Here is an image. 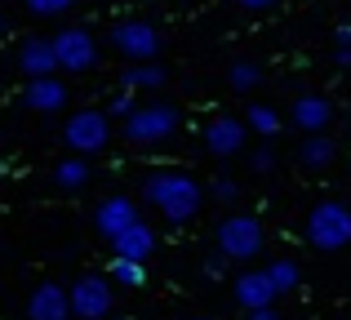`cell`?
<instances>
[{"instance_id":"obj_1","label":"cell","mask_w":351,"mask_h":320,"mask_svg":"<svg viewBox=\"0 0 351 320\" xmlns=\"http://www.w3.org/2000/svg\"><path fill=\"white\" fill-rule=\"evenodd\" d=\"M143 200L165 218V223L187 227V223L200 218L209 191H205V182H200L196 173H187V169H152L143 178Z\"/></svg>"},{"instance_id":"obj_2","label":"cell","mask_w":351,"mask_h":320,"mask_svg":"<svg viewBox=\"0 0 351 320\" xmlns=\"http://www.w3.org/2000/svg\"><path fill=\"white\" fill-rule=\"evenodd\" d=\"M307 245L320 254H338L351 245V205L343 200H320V205L307 209Z\"/></svg>"},{"instance_id":"obj_3","label":"cell","mask_w":351,"mask_h":320,"mask_svg":"<svg viewBox=\"0 0 351 320\" xmlns=\"http://www.w3.org/2000/svg\"><path fill=\"white\" fill-rule=\"evenodd\" d=\"M107 40H112V49L129 62H156L160 49H165V36L152 18H116Z\"/></svg>"},{"instance_id":"obj_4","label":"cell","mask_w":351,"mask_h":320,"mask_svg":"<svg viewBox=\"0 0 351 320\" xmlns=\"http://www.w3.org/2000/svg\"><path fill=\"white\" fill-rule=\"evenodd\" d=\"M62 143L71 147V156H98L112 143V116L103 107H80L62 125Z\"/></svg>"},{"instance_id":"obj_5","label":"cell","mask_w":351,"mask_h":320,"mask_svg":"<svg viewBox=\"0 0 351 320\" xmlns=\"http://www.w3.org/2000/svg\"><path fill=\"white\" fill-rule=\"evenodd\" d=\"M214 241H218V249H223L232 262L258 258V254H263V245H267L263 218H254V214H227L223 223L214 227Z\"/></svg>"},{"instance_id":"obj_6","label":"cell","mask_w":351,"mask_h":320,"mask_svg":"<svg viewBox=\"0 0 351 320\" xmlns=\"http://www.w3.org/2000/svg\"><path fill=\"white\" fill-rule=\"evenodd\" d=\"M178 125H182V116H178L173 103H143L125 121V138L134 143V147H160L165 138L178 134Z\"/></svg>"},{"instance_id":"obj_7","label":"cell","mask_w":351,"mask_h":320,"mask_svg":"<svg viewBox=\"0 0 351 320\" xmlns=\"http://www.w3.org/2000/svg\"><path fill=\"white\" fill-rule=\"evenodd\" d=\"M53 53H58V71H67V76H85V71H94L98 58H103L98 36L89 32L85 23L62 27V32L53 36Z\"/></svg>"},{"instance_id":"obj_8","label":"cell","mask_w":351,"mask_h":320,"mask_svg":"<svg viewBox=\"0 0 351 320\" xmlns=\"http://www.w3.org/2000/svg\"><path fill=\"white\" fill-rule=\"evenodd\" d=\"M116 294H112V276H98V271H85L71 285V312L80 320H112Z\"/></svg>"},{"instance_id":"obj_9","label":"cell","mask_w":351,"mask_h":320,"mask_svg":"<svg viewBox=\"0 0 351 320\" xmlns=\"http://www.w3.org/2000/svg\"><path fill=\"white\" fill-rule=\"evenodd\" d=\"M134 223H138V200L134 196H107V200H98V209H94V232L103 236L107 245H112L120 232H129Z\"/></svg>"},{"instance_id":"obj_10","label":"cell","mask_w":351,"mask_h":320,"mask_svg":"<svg viewBox=\"0 0 351 320\" xmlns=\"http://www.w3.org/2000/svg\"><path fill=\"white\" fill-rule=\"evenodd\" d=\"M71 289L58 285V280H45V285L32 289L27 298V320H71Z\"/></svg>"},{"instance_id":"obj_11","label":"cell","mask_w":351,"mask_h":320,"mask_svg":"<svg viewBox=\"0 0 351 320\" xmlns=\"http://www.w3.org/2000/svg\"><path fill=\"white\" fill-rule=\"evenodd\" d=\"M245 143H249L245 116H214V121L205 125V147L214 151V156H240Z\"/></svg>"},{"instance_id":"obj_12","label":"cell","mask_w":351,"mask_h":320,"mask_svg":"<svg viewBox=\"0 0 351 320\" xmlns=\"http://www.w3.org/2000/svg\"><path fill=\"white\" fill-rule=\"evenodd\" d=\"M232 294H236V303H240V312H254V307H276V285H271V276H267V267H249V271H240V276L232 280Z\"/></svg>"},{"instance_id":"obj_13","label":"cell","mask_w":351,"mask_h":320,"mask_svg":"<svg viewBox=\"0 0 351 320\" xmlns=\"http://www.w3.org/2000/svg\"><path fill=\"white\" fill-rule=\"evenodd\" d=\"M18 71L27 80L36 76H58V53H53V36H27L18 45Z\"/></svg>"},{"instance_id":"obj_14","label":"cell","mask_w":351,"mask_h":320,"mask_svg":"<svg viewBox=\"0 0 351 320\" xmlns=\"http://www.w3.org/2000/svg\"><path fill=\"white\" fill-rule=\"evenodd\" d=\"M23 107L36 116H53L67 107V85H62L58 76H36L23 85Z\"/></svg>"},{"instance_id":"obj_15","label":"cell","mask_w":351,"mask_h":320,"mask_svg":"<svg viewBox=\"0 0 351 320\" xmlns=\"http://www.w3.org/2000/svg\"><path fill=\"white\" fill-rule=\"evenodd\" d=\"M289 121L298 125L302 134H325L334 125V103L325 94H298L289 107Z\"/></svg>"},{"instance_id":"obj_16","label":"cell","mask_w":351,"mask_h":320,"mask_svg":"<svg viewBox=\"0 0 351 320\" xmlns=\"http://www.w3.org/2000/svg\"><path fill=\"white\" fill-rule=\"evenodd\" d=\"M112 254L116 258H134V262H147L156 254V232L152 227L143 223V218H138L134 227H129V232H120L116 241H112Z\"/></svg>"},{"instance_id":"obj_17","label":"cell","mask_w":351,"mask_h":320,"mask_svg":"<svg viewBox=\"0 0 351 320\" xmlns=\"http://www.w3.org/2000/svg\"><path fill=\"white\" fill-rule=\"evenodd\" d=\"M334 156H338V147H334V138H329V134H307V138H302V147H298V164L307 173H325L329 164H334Z\"/></svg>"},{"instance_id":"obj_18","label":"cell","mask_w":351,"mask_h":320,"mask_svg":"<svg viewBox=\"0 0 351 320\" xmlns=\"http://www.w3.org/2000/svg\"><path fill=\"white\" fill-rule=\"evenodd\" d=\"M165 80H169V76H165L160 62H129V67L120 71V85L134 89V94H138V89H165Z\"/></svg>"},{"instance_id":"obj_19","label":"cell","mask_w":351,"mask_h":320,"mask_svg":"<svg viewBox=\"0 0 351 320\" xmlns=\"http://www.w3.org/2000/svg\"><path fill=\"white\" fill-rule=\"evenodd\" d=\"M89 178H94V169H89L85 156H67L53 164V187H62V191H80Z\"/></svg>"},{"instance_id":"obj_20","label":"cell","mask_w":351,"mask_h":320,"mask_svg":"<svg viewBox=\"0 0 351 320\" xmlns=\"http://www.w3.org/2000/svg\"><path fill=\"white\" fill-rule=\"evenodd\" d=\"M107 276H112V285L120 289H143L147 285V262H134V258H116L107 262Z\"/></svg>"},{"instance_id":"obj_21","label":"cell","mask_w":351,"mask_h":320,"mask_svg":"<svg viewBox=\"0 0 351 320\" xmlns=\"http://www.w3.org/2000/svg\"><path fill=\"white\" fill-rule=\"evenodd\" d=\"M245 125H249V134H258V138H276V134L285 130L280 112H276V107H267V103H254V107H249Z\"/></svg>"},{"instance_id":"obj_22","label":"cell","mask_w":351,"mask_h":320,"mask_svg":"<svg viewBox=\"0 0 351 320\" xmlns=\"http://www.w3.org/2000/svg\"><path fill=\"white\" fill-rule=\"evenodd\" d=\"M267 276H271L276 294H293V289L302 285V267H298V258H271V262H267Z\"/></svg>"},{"instance_id":"obj_23","label":"cell","mask_w":351,"mask_h":320,"mask_svg":"<svg viewBox=\"0 0 351 320\" xmlns=\"http://www.w3.org/2000/svg\"><path fill=\"white\" fill-rule=\"evenodd\" d=\"M227 85H232L236 94H249V89L263 85V67H258V62H249V58H240V62L227 67Z\"/></svg>"},{"instance_id":"obj_24","label":"cell","mask_w":351,"mask_h":320,"mask_svg":"<svg viewBox=\"0 0 351 320\" xmlns=\"http://www.w3.org/2000/svg\"><path fill=\"white\" fill-rule=\"evenodd\" d=\"M134 112H138V98H134V89H120V94L112 98V103H107V116H112V121H129Z\"/></svg>"},{"instance_id":"obj_25","label":"cell","mask_w":351,"mask_h":320,"mask_svg":"<svg viewBox=\"0 0 351 320\" xmlns=\"http://www.w3.org/2000/svg\"><path fill=\"white\" fill-rule=\"evenodd\" d=\"M27 5V14H36V18H58V14H67L76 0H23Z\"/></svg>"},{"instance_id":"obj_26","label":"cell","mask_w":351,"mask_h":320,"mask_svg":"<svg viewBox=\"0 0 351 320\" xmlns=\"http://www.w3.org/2000/svg\"><path fill=\"white\" fill-rule=\"evenodd\" d=\"M334 62L338 67H351V27H338L334 32Z\"/></svg>"},{"instance_id":"obj_27","label":"cell","mask_w":351,"mask_h":320,"mask_svg":"<svg viewBox=\"0 0 351 320\" xmlns=\"http://www.w3.org/2000/svg\"><path fill=\"white\" fill-rule=\"evenodd\" d=\"M209 196H214L218 205H236V200H240V187H236L232 178H214V187H209Z\"/></svg>"},{"instance_id":"obj_28","label":"cell","mask_w":351,"mask_h":320,"mask_svg":"<svg viewBox=\"0 0 351 320\" xmlns=\"http://www.w3.org/2000/svg\"><path fill=\"white\" fill-rule=\"evenodd\" d=\"M249 169H254V173H271L276 169V151L267 147V143H263V147H254V151H249Z\"/></svg>"},{"instance_id":"obj_29","label":"cell","mask_w":351,"mask_h":320,"mask_svg":"<svg viewBox=\"0 0 351 320\" xmlns=\"http://www.w3.org/2000/svg\"><path fill=\"white\" fill-rule=\"evenodd\" d=\"M227 262H232V258H227V254L223 249H218V254H209V258H205V276H223V271H227Z\"/></svg>"},{"instance_id":"obj_30","label":"cell","mask_w":351,"mask_h":320,"mask_svg":"<svg viewBox=\"0 0 351 320\" xmlns=\"http://www.w3.org/2000/svg\"><path fill=\"white\" fill-rule=\"evenodd\" d=\"M236 9H245V14H267V9H276L280 0H232Z\"/></svg>"},{"instance_id":"obj_31","label":"cell","mask_w":351,"mask_h":320,"mask_svg":"<svg viewBox=\"0 0 351 320\" xmlns=\"http://www.w3.org/2000/svg\"><path fill=\"white\" fill-rule=\"evenodd\" d=\"M245 320H280L276 307H254V312H245Z\"/></svg>"},{"instance_id":"obj_32","label":"cell","mask_w":351,"mask_h":320,"mask_svg":"<svg viewBox=\"0 0 351 320\" xmlns=\"http://www.w3.org/2000/svg\"><path fill=\"white\" fill-rule=\"evenodd\" d=\"M9 32V18H5V9H0V36H5Z\"/></svg>"},{"instance_id":"obj_33","label":"cell","mask_w":351,"mask_h":320,"mask_svg":"<svg viewBox=\"0 0 351 320\" xmlns=\"http://www.w3.org/2000/svg\"><path fill=\"white\" fill-rule=\"evenodd\" d=\"M187 320H214V316H187Z\"/></svg>"},{"instance_id":"obj_34","label":"cell","mask_w":351,"mask_h":320,"mask_svg":"<svg viewBox=\"0 0 351 320\" xmlns=\"http://www.w3.org/2000/svg\"><path fill=\"white\" fill-rule=\"evenodd\" d=\"M143 5H160V0H143Z\"/></svg>"},{"instance_id":"obj_35","label":"cell","mask_w":351,"mask_h":320,"mask_svg":"<svg viewBox=\"0 0 351 320\" xmlns=\"http://www.w3.org/2000/svg\"><path fill=\"white\" fill-rule=\"evenodd\" d=\"M112 320H129V316H112Z\"/></svg>"},{"instance_id":"obj_36","label":"cell","mask_w":351,"mask_h":320,"mask_svg":"<svg viewBox=\"0 0 351 320\" xmlns=\"http://www.w3.org/2000/svg\"><path fill=\"white\" fill-rule=\"evenodd\" d=\"M76 5H80V0H76Z\"/></svg>"}]
</instances>
